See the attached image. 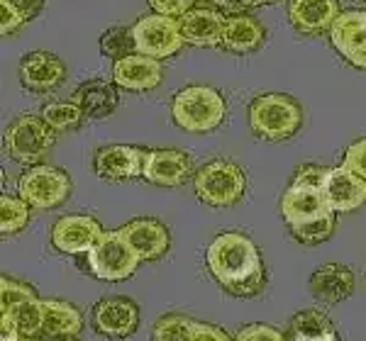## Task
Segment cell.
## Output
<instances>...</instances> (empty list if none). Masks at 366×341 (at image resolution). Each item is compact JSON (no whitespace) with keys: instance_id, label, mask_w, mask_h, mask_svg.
I'll return each instance as SVG.
<instances>
[{"instance_id":"2","label":"cell","mask_w":366,"mask_h":341,"mask_svg":"<svg viewBox=\"0 0 366 341\" xmlns=\"http://www.w3.org/2000/svg\"><path fill=\"white\" fill-rule=\"evenodd\" d=\"M283 222L300 244H322L335 232V210L327 205L320 185L296 183L291 180L281 198Z\"/></svg>"},{"instance_id":"5","label":"cell","mask_w":366,"mask_h":341,"mask_svg":"<svg viewBox=\"0 0 366 341\" xmlns=\"http://www.w3.org/2000/svg\"><path fill=\"white\" fill-rule=\"evenodd\" d=\"M193 188L200 203H205L208 208L225 210L237 205L244 198L247 190V175L234 161L227 158H217L196 170L193 178Z\"/></svg>"},{"instance_id":"23","label":"cell","mask_w":366,"mask_h":341,"mask_svg":"<svg viewBox=\"0 0 366 341\" xmlns=\"http://www.w3.org/2000/svg\"><path fill=\"white\" fill-rule=\"evenodd\" d=\"M84 327V315L64 300H44L42 334L51 339H74Z\"/></svg>"},{"instance_id":"25","label":"cell","mask_w":366,"mask_h":341,"mask_svg":"<svg viewBox=\"0 0 366 341\" xmlns=\"http://www.w3.org/2000/svg\"><path fill=\"white\" fill-rule=\"evenodd\" d=\"M335 327L330 317L320 310H303L291 320V337L293 341H320L335 337Z\"/></svg>"},{"instance_id":"1","label":"cell","mask_w":366,"mask_h":341,"mask_svg":"<svg viewBox=\"0 0 366 341\" xmlns=\"http://www.w3.org/2000/svg\"><path fill=\"white\" fill-rule=\"evenodd\" d=\"M205 263L222 290L234 297H254L267 285L262 254L247 234H217L205 251Z\"/></svg>"},{"instance_id":"14","label":"cell","mask_w":366,"mask_h":341,"mask_svg":"<svg viewBox=\"0 0 366 341\" xmlns=\"http://www.w3.org/2000/svg\"><path fill=\"white\" fill-rule=\"evenodd\" d=\"M120 234L134 249L139 261H157L171 246V234L167 225H162L154 217H139V220L127 222V225L120 227Z\"/></svg>"},{"instance_id":"10","label":"cell","mask_w":366,"mask_h":341,"mask_svg":"<svg viewBox=\"0 0 366 341\" xmlns=\"http://www.w3.org/2000/svg\"><path fill=\"white\" fill-rule=\"evenodd\" d=\"M91 325L100 337H108V339L132 337L139 327V307L129 297H105L93 307Z\"/></svg>"},{"instance_id":"13","label":"cell","mask_w":366,"mask_h":341,"mask_svg":"<svg viewBox=\"0 0 366 341\" xmlns=\"http://www.w3.org/2000/svg\"><path fill=\"white\" fill-rule=\"evenodd\" d=\"M320 190L335 213H352L366 205V183L345 166L325 170Z\"/></svg>"},{"instance_id":"8","label":"cell","mask_w":366,"mask_h":341,"mask_svg":"<svg viewBox=\"0 0 366 341\" xmlns=\"http://www.w3.org/2000/svg\"><path fill=\"white\" fill-rule=\"evenodd\" d=\"M17 195H20L32 210H51L66 203L71 195V178L61 168L39 163L29 166L17 178Z\"/></svg>"},{"instance_id":"35","label":"cell","mask_w":366,"mask_h":341,"mask_svg":"<svg viewBox=\"0 0 366 341\" xmlns=\"http://www.w3.org/2000/svg\"><path fill=\"white\" fill-rule=\"evenodd\" d=\"M149 8L154 10L157 15H169V17H183L188 10H193V3L196 0H147Z\"/></svg>"},{"instance_id":"15","label":"cell","mask_w":366,"mask_h":341,"mask_svg":"<svg viewBox=\"0 0 366 341\" xmlns=\"http://www.w3.org/2000/svg\"><path fill=\"white\" fill-rule=\"evenodd\" d=\"M147 151L127 144H110L96 151L93 166L96 173L105 180H132L144 170Z\"/></svg>"},{"instance_id":"29","label":"cell","mask_w":366,"mask_h":341,"mask_svg":"<svg viewBox=\"0 0 366 341\" xmlns=\"http://www.w3.org/2000/svg\"><path fill=\"white\" fill-rule=\"evenodd\" d=\"M29 210L32 208L20 195L13 198L8 193L0 195V232H3V237L25 229V225L29 222Z\"/></svg>"},{"instance_id":"36","label":"cell","mask_w":366,"mask_h":341,"mask_svg":"<svg viewBox=\"0 0 366 341\" xmlns=\"http://www.w3.org/2000/svg\"><path fill=\"white\" fill-rule=\"evenodd\" d=\"M193 341H234L225 329L215 327V325H203V322H196V334H193Z\"/></svg>"},{"instance_id":"16","label":"cell","mask_w":366,"mask_h":341,"mask_svg":"<svg viewBox=\"0 0 366 341\" xmlns=\"http://www.w3.org/2000/svg\"><path fill=\"white\" fill-rule=\"evenodd\" d=\"M193 163L183 151L179 149H154L147 151L144 156V170L142 178L152 185L162 188H176L186 183V178L191 175Z\"/></svg>"},{"instance_id":"31","label":"cell","mask_w":366,"mask_h":341,"mask_svg":"<svg viewBox=\"0 0 366 341\" xmlns=\"http://www.w3.org/2000/svg\"><path fill=\"white\" fill-rule=\"evenodd\" d=\"M42 117L49 127H54L56 132H66V129H76L84 120V110L74 103V100H66V103H49L42 108Z\"/></svg>"},{"instance_id":"22","label":"cell","mask_w":366,"mask_h":341,"mask_svg":"<svg viewBox=\"0 0 366 341\" xmlns=\"http://www.w3.org/2000/svg\"><path fill=\"white\" fill-rule=\"evenodd\" d=\"M267 39V29L262 22L252 15L237 13L225 17V32H222V44L232 54H252Z\"/></svg>"},{"instance_id":"20","label":"cell","mask_w":366,"mask_h":341,"mask_svg":"<svg viewBox=\"0 0 366 341\" xmlns=\"http://www.w3.org/2000/svg\"><path fill=\"white\" fill-rule=\"evenodd\" d=\"M354 290V273L342 263H325L310 275V292L317 302L337 305Z\"/></svg>"},{"instance_id":"38","label":"cell","mask_w":366,"mask_h":341,"mask_svg":"<svg viewBox=\"0 0 366 341\" xmlns=\"http://www.w3.org/2000/svg\"><path fill=\"white\" fill-rule=\"evenodd\" d=\"M254 5H271V3H279V0H252Z\"/></svg>"},{"instance_id":"27","label":"cell","mask_w":366,"mask_h":341,"mask_svg":"<svg viewBox=\"0 0 366 341\" xmlns=\"http://www.w3.org/2000/svg\"><path fill=\"white\" fill-rule=\"evenodd\" d=\"M193 334H196V320L186 315H164L152 329L154 341H193Z\"/></svg>"},{"instance_id":"33","label":"cell","mask_w":366,"mask_h":341,"mask_svg":"<svg viewBox=\"0 0 366 341\" xmlns=\"http://www.w3.org/2000/svg\"><path fill=\"white\" fill-rule=\"evenodd\" d=\"M342 166L350 168L354 175H359V178L366 183V137L347 146L345 158H342Z\"/></svg>"},{"instance_id":"7","label":"cell","mask_w":366,"mask_h":341,"mask_svg":"<svg viewBox=\"0 0 366 341\" xmlns=\"http://www.w3.org/2000/svg\"><path fill=\"white\" fill-rule=\"evenodd\" d=\"M86 258H88V273L96 275L98 280H110V283L127 280L142 263L139 256L134 254V249L127 244V239L120 234V229L103 232V237L88 251Z\"/></svg>"},{"instance_id":"4","label":"cell","mask_w":366,"mask_h":341,"mask_svg":"<svg viewBox=\"0 0 366 341\" xmlns=\"http://www.w3.org/2000/svg\"><path fill=\"white\" fill-rule=\"evenodd\" d=\"M303 125V110L286 93H267L249 105V127L267 142H283Z\"/></svg>"},{"instance_id":"18","label":"cell","mask_w":366,"mask_h":341,"mask_svg":"<svg viewBox=\"0 0 366 341\" xmlns=\"http://www.w3.org/2000/svg\"><path fill=\"white\" fill-rule=\"evenodd\" d=\"M162 61L144 54H132L127 58H120L113 66V83L125 88L132 93L154 91L162 83Z\"/></svg>"},{"instance_id":"21","label":"cell","mask_w":366,"mask_h":341,"mask_svg":"<svg viewBox=\"0 0 366 341\" xmlns=\"http://www.w3.org/2000/svg\"><path fill=\"white\" fill-rule=\"evenodd\" d=\"M181 34L186 44L193 46H217L222 44V32H225V15L215 13L208 8H193L186 15L179 17Z\"/></svg>"},{"instance_id":"37","label":"cell","mask_w":366,"mask_h":341,"mask_svg":"<svg viewBox=\"0 0 366 341\" xmlns=\"http://www.w3.org/2000/svg\"><path fill=\"white\" fill-rule=\"evenodd\" d=\"M212 3L222 5L229 15H237V13H244V8H252V0H212Z\"/></svg>"},{"instance_id":"3","label":"cell","mask_w":366,"mask_h":341,"mask_svg":"<svg viewBox=\"0 0 366 341\" xmlns=\"http://www.w3.org/2000/svg\"><path fill=\"white\" fill-rule=\"evenodd\" d=\"M227 103L215 88L210 86H188L174 96L171 117L186 132H212L225 120Z\"/></svg>"},{"instance_id":"30","label":"cell","mask_w":366,"mask_h":341,"mask_svg":"<svg viewBox=\"0 0 366 341\" xmlns=\"http://www.w3.org/2000/svg\"><path fill=\"white\" fill-rule=\"evenodd\" d=\"M15 320L17 332L25 339H34L37 334H42L44 327V300H29L22 302L20 307H15L13 312H8Z\"/></svg>"},{"instance_id":"39","label":"cell","mask_w":366,"mask_h":341,"mask_svg":"<svg viewBox=\"0 0 366 341\" xmlns=\"http://www.w3.org/2000/svg\"><path fill=\"white\" fill-rule=\"evenodd\" d=\"M320 341H337V334H335V337H327V339H320Z\"/></svg>"},{"instance_id":"19","label":"cell","mask_w":366,"mask_h":341,"mask_svg":"<svg viewBox=\"0 0 366 341\" xmlns=\"http://www.w3.org/2000/svg\"><path fill=\"white\" fill-rule=\"evenodd\" d=\"M340 15L337 0H288V20L303 34L330 32Z\"/></svg>"},{"instance_id":"17","label":"cell","mask_w":366,"mask_h":341,"mask_svg":"<svg viewBox=\"0 0 366 341\" xmlns=\"http://www.w3.org/2000/svg\"><path fill=\"white\" fill-rule=\"evenodd\" d=\"M17 76H20V83L27 88V91L34 93H49L64 83L66 78V66L64 61L49 51H32L20 61V68H17Z\"/></svg>"},{"instance_id":"32","label":"cell","mask_w":366,"mask_h":341,"mask_svg":"<svg viewBox=\"0 0 366 341\" xmlns=\"http://www.w3.org/2000/svg\"><path fill=\"white\" fill-rule=\"evenodd\" d=\"M29 300H37V290L29 283L8 278V275L0 278V312H13L15 307L29 302Z\"/></svg>"},{"instance_id":"9","label":"cell","mask_w":366,"mask_h":341,"mask_svg":"<svg viewBox=\"0 0 366 341\" xmlns=\"http://www.w3.org/2000/svg\"><path fill=\"white\" fill-rule=\"evenodd\" d=\"M137 54L152 58H169L186 44L181 34V25L176 17L169 15H144L132 25Z\"/></svg>"},{"instance_id":"26","label":"cell","mask_w":366,"mask_h":341,"mask_svg":"<svg viewBox=\"0 0 366 341\" xmlns=\"http://www.w3.org/2000/svg\"><path fill=\"white\" fill-rule=\"evenodd\" d=\"M42 5L44 0H0V32L5 37L17 32L42 10Z\"/></svg>"},{"instance_id":"34","label":"cell","mask_w":366,"mask_h":341,"mask_svg":"<svg viewBox=\"0 0 366 341\" xmlns=\"http://www.w3.org/2000/svg\"><path fill=\"white\" fill-rule=\"evenodd\" d=\"M234 341H286V334L271 325H247L237 332Z\"/></svg>"},{"instance_id":"40","label":"cell","mask_w":366,"mask_h":341,"mask_svg":"<svg viewBox=\"0 0 366 341\" xmlns=\"http://www.w3.org/2000/svg\"><path fill=\"white\" fill-rule=\"evenodd\" d=\"M17 341H34V339H25V337H20V339H17Z\"/></svg>"},{"instance_id":"12","label":"cell","mask_w":366,"mask_h":341,"mask_svg":"<svg viewBox=\"0 0 366 341\" xmlns=\"http://www.w3.org/2000/svg\"><path fill=\"white\" fill-rule=\"evenodd\" d=\"M335 49L352 66L366 68V10H347L330 29Z\"/></svg>"},{"instance_id":"6","label":"cell","mask_w":366,"mask_h":341,"mask_svg":"<svg viewBox=\"0 0 366 341\" xmlns=\"http://www.w3.org/2000/svg\"><path fill=\"white\" fill-rule=\"evenodd\" d=\"M56 142V129L42 115H22L8 125L3 134L5 154L20 163L39 161Z\"/></svg>"},{"instance_id":"28","label":"cell","mask_w":366,"mask_h":341,"mask_svg":"<svg viewBox=\"0 0 366 341\" xmlns=\"http://www.w3.org/2000/svg\"><path fill=\"white\" fill-rule=\"evenodd\" d=\"M100 51H103V56H110L115 61L137 54V42H134L132 27L117 25L105 29L103 37H100Z\"/></svg>"},{"instance_id":"11","label":"cell","mask_w":366,"mask_h":341,"mask_svg":"<svg viewBox=\"0 0 366 341\" xmlns=\"http://www.w3.org/2000/svg\"><path fill=\"white\" fill-rule=\"evenodd\" d=\"M100 237L103 227L91 215H66L56 220L49 232L51 246L61 254H88Z\"/></svg>"},{"instance_id":"24","label":"cell","mask_w":366,"mask_h":341,"mask_svg":"<svg viewBox=\"0 0 366 341\" xmlns=\"http://www.w3.org/2000/svg\"><path fill=\"white\" fill-rule=\"evenodd\" d=\"M74 103L84 110V115L88 117H108L117 110V91L113 83L108 81H88V83L79 86L74 93Z\"/></svg>"}]
</instances>
